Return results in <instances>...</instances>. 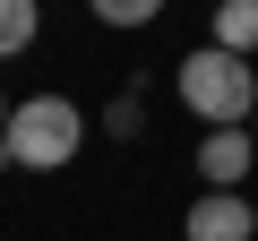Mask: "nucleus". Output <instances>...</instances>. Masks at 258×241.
<instances>
[{
	"instance_id": "f257e3e1",
	"label": "nucleus",
	"mask_w": 258,
	"mask_h": 241,
	"mask_svg": "<svg viewBox=\"0 0 258 241\" xmlns=\"http://www.w3.org/2000/svg\"><path fill=\"white\" fill-rule=\"evenodd\" d=\"M181 103L207 120V130H249V120H258V69H249L241 52L198 43V52L181 61Z\"/></svg>"
},
{
	"instance_id": "f03ea898",
	"label": "nucleus",
	"mask_w": 258,
	"mask_h": 241,
	"mask_svg": "<svg viewBox=\"0 0 258 241\" xmlns=\"http://www.w3.org/2000/svg\"><path fill=\"white\" fill-rule=\"evenodd\" d=\"M78 147H86V112H78L69 95H26V103L9 112V155H18V172H60V164H78Z\"/></svg>"
},
{
	"instance_id": "7ed1b4c3",
	"label": "nucleus",
	"mask_w": 258,
	"mask_h": 241,
	"mask_svg": "<svg viewBox=\"0 0 258 241\" xmlns=\"http://www.w3.org/2000/svg\"><path fill=\"white\" fill-rule=\"evenodd\" d=\"M258 164V130H207L198 138V181L207 190H241Z\"/></svg>"
},
{
	"instance_id": "20e7f679",
	"label": "nucleus",
	"mask_w": 258,
	"mask_h": 241,
	"mask_svg": "<svg viewBox=\"0 0 258 241\" xmlns=\"http://www.w3.org/2000/svg\"><path fill=\"white\" fill-rule=\"evenodd\" d=\"M181 232H189V241H249V232H258V207H249L241 190H207Z\"/></svg>"
},
{
	"instance_id": "39448f33",
	"label": "nucleus",
	"mask_w": 258,
	"mask_h": 241,
	"mask_svg": "<svg viewBox=\"0 0 258 241\" xmlns=\"http://www.w3.org/2000/svg\"><path fill=\"white\" fill-rule=\"evenodd\" d=\"M207 43L215 52H258V0H215V9H207Z\"/></svg>"
},
{
	"instance_id": "423d86ee",
	"label": "nucleus",
	"mask_w": 258,
	"mask_h": 241,
	"mask_svg": "<svg viewBox=\"0 0 258 241\" xmlns=\"http://www.w3.org/2000/svg\"><path fill=\"white\" fill-rule=\"evenodd\" d=\"M43 35V0H0V61H18Z\"/></svg>"
},
{
	"instance_id": "0eeeda50",
	"label": "nucleus",
	"mask_w": 258,
	"mask_h": 241,
	"mask_svg": "<svg viewBox=\"0 0 258 241\" xmlns=\"http://www.w3.org/2000/svg\"><path fill=\"white\" fill-rule=\"evenodd\" d=\"M86 9H95L103 26H155V18H164V0H86Z\"/></svg>"
},
{
	"instance_id": "6e6552de",
	"label": "nucleus",
	"mask_w": 258,
	"mask_h": 241,
	"mask_svg": "<svg viewBox=\"0 0 258 241\" xmlns=\"http://www.w3.org/2000/svg\"><path fill=\"white\" fill-rule=\"evenodd\" d=\"M103 130H112V138H138V95H120V103L103 112Z\"/></svg>"
},
{
	"instance_id": "1a4fd4ad",
	"label": "nucleus",
	"mask_w": 258,
	"mask_h": 241,
	"mask_svg": "<svg viewBox=\"0 0 258 241\" xmlns=\"http://www.w3.org/2000/svg\"><path fill=\"white\" fill-rule=\"evenodd\" d=\"M0 138H9V103H0Z\"/></svg>"
},
{
	"instance_id": "9d476101",
	"label": "nucleus",
	"mask_w": 258,
	"mask_h": 241,
	"mask_svg": "<svg viewBox=\"0 0 258 241\" xmlns=\"http://www.w3.org/2000/svg\"><path fill=\"white\" fill-rule=\"evenodd\" d=\"M207 9H215V0H207Z\"/></svg>"
},
{
	"instance_id": "9b49d317",
	"label": "nucleus",
	"mask_w": 258,
	"mask_h": 241,
	"mask_svg": "<svg viewBox=\"0 0 258 241\" xmlns=\"http://www.w3.org/2000/svg\"><path fill=\"white\" fill-rule=\"evenodd\" d=\"M249 130H258V120H249Z\"/></svg>"
}]
</instances>
